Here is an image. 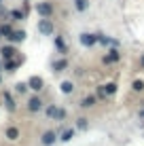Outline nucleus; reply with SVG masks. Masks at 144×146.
<instances>
[{"label":"nucleus","mask_w":144,"mask_h":146,"mask_svg":"<svg viewBox=\"0 0 144 146\" xmlns=\"http://www.w3.org/2000/svg\"><path fill=\"white\" fill-rule=\"evenodd\" d=\"M9 15H11V21H19V19H23V17H26V13H23V11H19V9H13V11L9 13Z\"/></svg>","instance_id":"obj_14"},{"label":"nucleus","mask_w":144,"mask_h":146,"mask_svg":"<svg viewBox=\"0 0 144 146\" xmlns=\"http://www.w3.org/2000/svg\"><path fill=\"white\" fill-rule=\"evenodd\" d=\"M55 47H57L62 53H66V44H64V40L59 38V36H55Z\"/></svg>","instance_id":"obj_22"},{"label":"nucleus","mask_w":144,"mask_h":146,"mask_svg":"<svg viewBox=\"0 0 144 146\" xmlns=\"http://www.w3.org/2000/svg\"><path fill=\"white\" fill-rule=\"evenodd\" d=\"M15 53H17V49H15V47H4L2 49V59H13Z\"/></svg>","instance_id":"obj_10"},{"label":"nucleus","mask_w":144,"mask_h":146,"mask_svg":"<svg viewBox=\"0 0 144 146\" xmlns=\"http://www.w3.org/2000/svg\"><path fill=\"white\" fill-rule=\"evenodd\" d=\"M93 104H96V98H93V95H89V98H85L81 102V106L83 108H89V106H93Z\"/></svg>","instance_id":"obj_19"},{"label":"nucleus","mask_w":144,"mask_h":146,"mask_svg":"<svg viewBox=\"0 0 144 146\" xmlns=\"http://www.w3.org/2000/svg\"><path fill=\"white\" fill-rule=\"evenodd\" d=\"M142 89H144L142 80H133V91H142Z\"/></svg>","instance_id":"obj_24"},{"label":"nucleus","mask_w":144,"mask_h":146,"mask_svg":"<svg viewBox=\"0 0 144 146\" xmlns=\"http://www.w3.org/2000/svg\"><path fill=\"white\" fill-rule=\"evenodd\" d=\"M4 135H7L9 140H17V138H19V129H17V127H9L7 131H4Z\"/></svg>","instance_id":"obj_15"},{"label":"nucleus","mask_w":144,"mask_h":146,"mask_svg":"<svg viewBox=\"0 0 144 146\" xmlns=\"http://www.w3.org/2000/svg\"><path fill=\"white\" fill-rule=\"evenodd\" d=\"M68 68V59H57L55 64H53V70L55 72H62V70H66Z\"/></svg>","instance_id":"obj_13"},{"label":"nucleus","mask_w":144,"mask_h":146,"mask_svg":"<svg viewBox=\"0 0 144 146\" xmlns=\"http://www.w3.org/2000/svg\"><path fill=\"white\" fill-rule=\"evenodd\" d=\"M47 114L51 119H55V121H64V117H66V112H64L62 108H55V106H49L47 108Z\"/></svg>","instance_id":"obj_4"},{"label":"nucleus","mask_w":144,"mask_h":146,"mask_svg":"<svg viewBox=\"0 0 144 146\" xmlns=\"http://www.w3.org/2000/svg\"><path fill=\"white\" fill-rule=\"evenodd\" d=\"M4 100H7V106H9V108H11V110H13V108H15V104H13V100H11V95H9V93H4Z\"/></svg>","instance_id":"obj_25"},{"label":"nucleus","mask_w":144,"mask_h":146,"mask_svg":"<svg viewBox=\"0 0 144 146\" xmlns=\"http://www.w3.org/2000/svg\"><path fill=\"white\" fill-rule=\"evenodd\" d=\"M98 42H102V44H117V40H112V38L104 36V34H98Z\"/></svg>","instance_id":"obj_17"},{"label":"nucleus","mask_w":144,"mask_h":146,"mask_svg":"<svg viewBox=\"0 0 144 146\" xmlns=\"http://www.w3.org/2000/svg\"><path fill=\"white\" fill-rule=\"evenodd\" d=\"M74 138V129H66V131L62 133V140L64 142H68V140H72Z\"/></svg>","instance_id":"obj_20"},{"label":"nucleus","mask_w":144,"mask_h":146,"mask_svg":"<svg viewBox=\"0 0 144 146\" xmlns=\"http://www.w3.org/2000/svg\"><path fill=\"white\" fill-rule=\"evenodd\" d=\"M140 117H144V110H142V112H140Z\"/></svg>","instance_id":"obj_28"},{"label":"nucleus","mask_w":144,"mask_h":146,"mask_svg":"<svg viewBox=\"0 0 144 146\" xmlns=\"http://www.w3.org/2000/svg\"><path fill=\"white\" fill-rule=\"evenodd\" d=\"M78 127L85 129V127H87V119H78Z\"/></svg>","instance_id":"obj_26"},{"label":"nucleus","mask_w":144,"mask_h":146,"mask_svg":"<svg viewBox=\"0 0 144 146\" xmlns=\"http://www.w3.org/2000/svg\"><path fill=\"white\" fill-rule=\"evenodd\" d=\"M28 108L32 110V112L40 110V108H42V100H40V98H30V102H28Z\"/></svg>","instance_id":"obj_7"},{"label":"nucleus","mask_w":144,"mask_h":146,"mask_svg":"<svg viewBox=\"0 0 144 146\" xmlns=\"http://www.w3.org/2000/svg\"><path fill=\"white\" fill-rule=\"evenodd\" d=\"M34 9H36V13L40 15V17H51L53 15V4L51 2H38Z\"/></svg>","instance_id":"obj_2"},{"label":"nucleus","mask_w":144,"mask_h":146,"mask_svg":"<svg viewBox=\"0 0 144 146\" xmlns=\"http://www.w3.org/2000/svg\"><path fill=\"white\" fill-rule=\"evenodd\" d=\"M104 91H106V93H115V91H117V85H115V83L104 85Z\"/></svg>","instance_id":"obj_23"},{"label":"nucleus","mask_w":144,"mask_h":146,"mask_svg":"<svg viewBox=\"0 0 144 146\" xmlns=\"http://www.w3.org/2000/svg\"><path fill=\"white\" fill-rule=\"evenodd\" d=\"M119 57H121V55H119L117 49H110V51H108V55L104 57V62H106V64H115V62H119Z\"/></svg>","instance_id":"obj_8"},{"label":"nucleus","mask_w":144,"mask_h":146,"mask_svg":"<svg viewBox=\"0 0 144 146\" xmlns=\"http://www.w3.org/2000/svg\"><path fill=\"white\" fill-rule=\"evenodd\" d=\"M17 66H19V59H4V68H7L9 72H15Z\"/></svg>","instance_id":"obj_12"},{"label":"nucleus","mask_w":144,"mask_h":146,"mask_svg":"<svg viewBox=\"0 0 144 146\" xmlns=\"http://www.w3.org/2000/svg\"><path fill=\"white\" fill-rule=\"evenodd\" d=\"M0 4H2V0H0Z\"/></svg>","instance_id":"obj_29"},{"label":"nucleus","mask_w":144,"mask_h":146,"mask_svg":"<svg viewBox=\"0 0 144 146\" xmlns=\"http://www.w3.org/2000/svg\"><path fill=\"white\" fill-rule=\"evenodd\" d=\"M7 40H11V42H23V40H26V32H23V30H13V34Z\"/></svg>","instance_id":"obj_5"},{"label":"nucleus","mask_w":144,"mask_h":146,"mask_svg":"<svg viewBox=\"0 0 144 146\" xmlns=\"http://www.w3.org/2000/svg\"><path fill=\"white\" fill-rule=\"evenodd\" d=\"M62 91L64 93H72L74 91V85L70 83V80H64V83H62Z\"/></svg>","instance_id":"obj_18"},{"label":"nucleus","mask_w":144,"mask_h":146,"mask_svg":"<svg viewBox=\"0 0 144 146\" xmlns=\"http://www.w3.org/2000/svg\"><path fill=\"white\" fill-rule=\"evenodd\" d=\"M38 32H40L42 36H51V34L55 32V26H53V21L49 17H42V19H38Z\"/></svg>","instance_id":"obj_1"},{"label":"nucleus","mask_w":144,"mask_h":146,"mask_svg":"<svg viewBox=\"0 0 144 146\" xmlns=\"http://www.w3.org/2000/svg\"><path fill=\"white\" fill-rule=\"evenodd\" d=\"M28 83H17V87H15V91H17V93H26L28 91Z\"/></svg>","instance_id":"obj_21"},{"label":"nucleus","mask_w":144,"mask_h":146,"mask_svg":"<svg viewBox=\"0 0 144 146\" xmlns=\"http://www.w3.org/2000/svg\"><path fill=\"white\" fill-rule=\"evenodd\" d=\"M98 42V34H81V44L83 47H93Z\"/></svg>","instance_id":"obj_3"},{"label":"nucleus","mask_w":144,"mask_h":146,"mask_svg":"<svg viewBox=\"0 0 144 146\" xmlns=\"http://www.w3.org/2000/svg\"><path fill=\"white\" fill-rule=\"evenodd\" d=\"M140 68H142V70H144V53H142V55H140Z\"/></svg>","instance_id":"obj_27"},{"label":"nucleus","mask_w":144,"mask_h":146,"mask_svg":"<svg viewBox=\"0 0 144 146\" xmlns=\"http://www.w3.org/2000/svg\"><path fill=\"white\" fill-rule=\"evenodd\" d=\"M28 87L34 89V91H40V89H42V78L40 76H32L28 80Z\"/></svg>","instance_id":"obj_6"},{"label":"nucleus","mask_w":144,"mask_h":146,"mask_svg":"<svg viewBox=\"0 0 144 146\" xmlns=\"http://www.w3.org/2000/svg\"><path fill=\"white\" fill-rule=\"evenodd\" d=\"M74 7H76V11H87L89 0H74Z\"/></svg>","instance_id":"obj_16"},{"label":"nucleus","mask_w":144,"mask_h":146,"mask_svg":"<svg viewBox=\"0 0 144 146\" xmlns=\"http://www.w3.org/2000/svg\"><path fill=\"white\" fill-rule=\"evenodd\" d=\"M11 34H13V28H11V23H2V26H0V36L9 38Z\"/></svg>","instance_id":"obj_11"},{"label":"nucleus","mask_w":144,"mask_h":146,"mask_svg":"<svg viewBox=\"0 0 144 146\" xmlns=\"http://www.w3.org/2000/svg\"><path fill=\"white\" fill-rule=\"evenodd\" d=\"M55 138H57L55 131H47V133L42 135V144H44V146H51L53 142H55Z\"/></svg>","instance_id":"obj_9"}]
</instances>
